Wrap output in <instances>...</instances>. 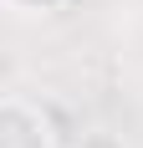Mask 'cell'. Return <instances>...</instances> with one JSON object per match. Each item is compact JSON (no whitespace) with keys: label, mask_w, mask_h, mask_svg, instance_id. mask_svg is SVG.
I'll list each match as a JSON object with an SVG mask.
<instances>
[{"label":"cell","mask_w":143,"mask_h":148,"mask_svg":"<svg viewBox=\"0 0 143 148\" xmlns=\"http://www.w3.org/2000/svg\"><path fill=\"white\" fill-rule=\"evenodd\" d=\"M0 148H56L51 118L26 97H5L0 102Z\"/></svg>","instance_id":"cell-1"},{"label":"cell","mask_w":143,"mask_h":148,"mask_svg":"<svg viewBox=\"0 0 143 148\" xmlns=\"http://www.w3.org/2000/svg\"><path fill=\"white\" fill-rule=\"evenodd\" d=\"M72 148H128V143H123L118 133H107V128H92V133H82Z\"/></svg>","instance_id":"cell-2"}]
</instances>
